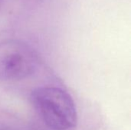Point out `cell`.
<instances>
[{
    "mask_svg": "<svg viewBox=\"0 0 131 130\" xmlns=\"http://www.w3.org/2000/svg\"><path fill=\"white\" fill-rule=\"evenodd\" d=\"M36 52L26 43L15 39L0 41V81L25 79L38 66Z\"/></svg>",
    "mask_w": 131,
    "mask_h": 130,
    "instance_id": "2",
    "label": "cell"
},
{
    "mask_svg": "<svg viewBox=\"0 0 131 130\" xmlns=\"http://www.w3.org/2000/svg\"><path fill=\"white\" fill-rule=\"evenodd\" d=\"M31 103L43 123L52 130H69L77 125L78 113L71 95L56 87H41L32 90Z\"/></svg>",
    "mask_w": 131,
    "mask_h": 130,
    "instance_id": "1",
    "label": "cell"
},
{
    "mask_svg": "<svg viewBox=\"0 0 131 130\" xmlns=\"http://www.w3.org/2000/svg\"><path fill=\"white\" fill-rule=\"evenodd\" d=\"M0 130H9V129H2V128H0Z\"/></svg>",
    "mask_w": 131,
    "mask_h": 130,
    "instance_id": "3",
    "label": "cell"
}]
</instances>
